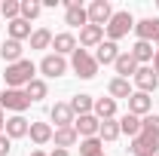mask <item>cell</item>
<instances>
[{
	"instance_id": "1",
	"label": "cell",
	"mask_w": 159,
	"mask_h": 156,
	"mask_svg": "<svg viewBox=\"0 0 159 156\" xmlns=\"http://www.w3.org/2000/svg\"><path fill=\"white\" fill-rule=\"evenodd\" d=\"M34 61L31 58H21L16 61V64H6V74H3V80H6V89H25L31 80H34Z\"/></svg>"
},
{
	"instance_id": "2",
	"label": "cell",
	"mask_w": 159,
	"mask_h": 156,
	"mask_svg": "<svg viewBox=\"0 0 159 156\" xmlns=\"http://www.w3.org/2000/svg\"><path fill=\"white\" fill-rule=\"evenodd\" d=\"M70 67H74V74H77L80 80H92L95 74H98V61H95V55L89 52V49H80L70 55Z\"/></svg>"
},
{
	"instance_id": "3",
	"label": "cell",
	"mask_w": 159,
	"mask_h": 156,
	"mask_svg": "<svg viewBox=\"0 0 159 156\" xmlns=\"http://www.w3.org/2000/svg\"><path fill=\"white\" fill-rule=\"evenodd\" d=\"M104 31H107V40H113V43L122 40L129 31H135V19H132V12H125V9H122V12H113V19L107 21Z\"/></svg>"
},
{
	"instance_id": "4",
	"label": "cell",
	"mask_w": 159,
	"mask_h": 156,
	"mask_svg": "<svg viewBox=\"0 0 159 156\" xmlns=\"http://www.w3.org/2000/svg\"><path fill=\"white\" fill-rule=\"evenodd\" d=\"M0 107L12 110V113H25L31 107V98L25 95V89H6V92H0Z\"/></svg>"
},
{
	"instance_id": "5",
	"label": "cell",
	"mask_w": 159,
	"mask_h": 156,
	"mask_svg": "<svg viewBox=\"0 0 159 156\" xmlns=\"http://www.w3.org/2000/svg\"><path fill=\"white\" fill-rule=\"evenodd\" d=\"M64 3V25H70V28H86L89 25V12H86V6L80 3V0H61Z\"/></svg>"
},
{
	"instance_id": "6",
	"label": "cell",
	"mask_w": 159,
	"mask_h": 156,
	"mask_svg": "<svg viewBox=\"0 0 159 156\" xmlns=\"http://www.w3.org/2000/svg\"><path fill=\"white\" fill-rule=\"evenodd\" d=\"M86 12H89V25H98V28H107V21L113 19V6L107 0H92Z\"/></svg>"
},
{
	"instance_id": "7",
	"label": "cell",
	"mask_w": 159,
	"mask_h": 156,
	"mask_svg": "<svg viewBox=\"0 0 159 156\" xmlns=\"http://www.w3.org/2000/svg\"><path fill=\"white\" fill-rule=\"evenodd\" d=\"M129 150H132V156H159V138L141 132L138 138H132Z\"/></svg>"
},
{
	"instance_id": "8",
	"label": "cell",
	"mask_w": 159,
	"mask_h": 156,
	"mask_svg": "<svg viewBox=\"0 0 159 156\" xmlns=\"http://www.w3.org/2000/svg\"><path fill=\"white\" fill-rule=\"evenodd\" d=\"M135 86H138V92H156V86H159V77H156V71L150 67V64H141L138 71H135Z\"/></svg>"
},
{
	"instance_id": "9",
	"label": "cell",
	"mask_w": 159,
	"mask_h": 156,
	"mask_svg": "<svg viewBox=\"0 0 159 156\" xmlns=\"http://www.w3.org/2000/svg\"><path fill=\"white\" fill-rule=\"evenodd\" d=\"M40 71H43V77H64L67 74V58L64 55H43V61H40Z\"/></svg>"
},
{
	"instance_id": "10",
	"label": "cell",
	"mask_w": 159,
	"mask_h": 156,
	"mask_svg": "<svg viewBox=\"0 0 159 156\" xmlns=\"http://www.w3.org/2000/svg\"><path fill=\"white\" fill-rule=\"evenodd\" d=\"M74 129H77V135H83V138H98L101 119L95 117V113H86V117H77V119H74Z\"/></svg>"
},
{
	"instance_id": "11",
	"label": "cell",
	"mask_w": 159,
	"mask_h": 156,
	"mask_svg": "<svg viewBox=\"0 0 159 156\" xmlns=\"http://www.w3.org/2000/svg\"><path fill=\"white\" fill-rule=\"evenodd\" d=\"M52 49H55V55H74V52H77V37H74L70 31L52 34Z\"/></svg>"
},
{
	"instance_id": "12",
	"label": "cell",
	"mask_w": 159,
	"mask_h": 156,
	"mask_svg": "<svg viewBox=\"0 0 159 156\" xmlns=\"http://www.w3.org/2000/svg\"><path fill=\"white\" fill-rule=\"evenodd\" d=\"M153 110V98L147 95V92H132V98H129V113H135V117H147Z\"/></svg>"
},
{
	"instance_id": "13",
	"label": "cell",
	"mask_w": 159,
	"mask_h": 156,
	"mask_svg": "<svg viewBox=\"0 0 159 156\" xmlns=\"http://www.w3.org/2000/svg\"><path fill=\"white\" fill-rule=\"evenodd\" d=\"M101 43H104V28H98V25H86L83 31H80V46L83 49H98Z\"/></svg>"
},
{
	"instance_id": "14",
	"label": "cell",
	"mask_w": 159,
	"mask_h": 156,
	"mask_svg": "<svg viewBox=\"0 0 159 156\" xmlns=\"http://www.w3.org/2000/svg\"><path fill=\"white\" fill-rule=\"evenodd\" d=\"M135 34H138V40H144V43H153V40L159 37V19H141V21H135Z\"/></svg>"
},
{
	"instance_id": "15",
	"label": "cell",
	"mask_w": 159,
	"mask_h": 156,
	"mask_svg": "<svg viewBox=\"0 0 159 156\" xmlns=\"http://www.w3.org/2000/svg\"><path fill=\"white\" fill-rule=\"evenodd\" d=\"M49 119L55 122V129H67V126H74V110H70V104H55L52 110H49Z\"/></svg>"
},
{
	"instance_id": "16",
	"label": "cell",
	"mask_w": 159,
	"mask_h": 156,
	"mask_svg": "<svg viewBox=\"0 0 159 156\" xmlns=\"http://www.w3.org/2000/svg\"><path fill=\"white\" fill-rule=\"evenodd\" d=\"M141 64L135 58H132V52H119V58L113 61V71H116L122 80H129V77H135V71H138Z\"/></svg>"
},
{
	"instance_id": "17",
	"label": "cell",
	"mask_w": 159,
	"mask_h": 156,
	"mask_svg": "<svg viewBox=\"0 0 159 156\" xmlns=\"http://www.w3.org/2000/svg\"><path fill=\"white\" fill-rule=\"evenodd\" d=\"M70 110H74V117H86V113H92L95 110V98L92 95H86V92H80V95H74L70 101Z\"/></svg>"
},
{
	"instance_id": "18",
	"label": "cell",
	"mask_w": 159,
	"mask_h": 156,
	"mask_svg": "<svg viewBox=\"0 0 159 156\" xmlns=\"http://www.w3.org/2000/svg\"><path fill=\"white\" fill-rule=\"evenodd\" d=\"M28 129H31V122L21 117V113H16V117L6 119V129H3V135H9V138H25V135H28Z\"/></svg>"
},
{
	"instance_id": "19",
	"label": "cell",
	"mask_w": 159,
	"mask_h": 156,
	"mask_svg": "<svg viewBox=\"0 0 159 156\" xmlns=\"http://www.w3.org/2000/svg\"><path fill=\"white\" fill-rule=\"evenodd\" d=\"M28 135H31V141H34L37 147H43V144L52 141V126H49V122H31Z\"/></svg>"
},
{
	"instance_id": "20",
	"label": "cell",
	"mask_w": 159,
	"mask_h": 156,
	"mask_svg": "<svg viewBox=\"0 0 159 156\" xmlns=\"http://www.w3.org/2000/svg\"><path fill=\"white\" fill-rule=\"evenodd\" d=\"M116 58H119V46L113 40H104L98 46V52H95V61H98V64H113Z\"/></svg>"
},
{
	"instance_id": "21",
	"label": "cell",
	"mask_w": 159,
	"mask_h": 156,
	"mask_svg": "<svg viewBox=\"0 0 159 156\" xmlns=\"http://www.w3.org/2000/svg\"><path fill=\"white\" fill-rule=\"evenodd\" d=\"M129 52H132V58L138 61V64H153V55H156L153 52V43H144V40H138Z\"/></svg>"
},
{
	"instance_id": "22",
	"label": "cell",
	"mask_w": 159,
	"mask_h": 156,
	"mask_svg": "<svg viewBox=\"0 0 159 156\" xmlns=\"http://www.w3.org/2000/svg\"><path fill=\"white\" fill-rule=\"evenodd\" d=\"M77 129L74 126H67V129H55L52 132V141H55V147H61V150H67V147H74L77 144Z\"/></svg>"
},
{
	"instance_id": "23",
	"label": "cell",
	"mask_w": 159,
	"mask_h": 156,
	"mask_svg": "<svg viewBox=\"0 0 159 156\" xmlns=\"http://www.w3.org/2000/svg\"><path fill=\"white\" fill-rule=\"evenodd\" d=\"M107 92H110V98H113V101H116V98H125V101H129L135 89H132V83H129V80L113 77V80H110V86H107Z\"/></svg>"
},
{
	"instance_id": "24",
	"label": "cell",
	"mask_w": 159,
	"mask_h": 156,
	"mask_svg": "<svg viewBox=\"0 0 159 156\" xmlns=\"http://www.w3.org/2000/svg\"><path fill=\"white\" fill-rule=\"evenodd\" d=\"M21 55H25V46H21L19 40H6V43L0 46V58H6L9 64L21 61Z\"/></svg>"
},
{
	"instance_id": "25",
	"label": "cell",
	"mask_w": 159,
	"mask_h": 156,
	"mask_svg": "<svg viewBox=\"0 0 159 156\" xmlns=\"http://www.w3.org/2000/svg\"><path fill=\"white\" fill-rule=\"evenodd\" d=\"M95 117L104 119H116V101L113 98H95Z\"/></svg>"
},
{
	"instance_id": "26",
	"label": "cell",
	"mask_w": 159,
	"mask_h": 156,
	"mask_svg": "<svg viewBox=\"0 0 159 156\" xmlns=\"http://www.w3.org/2000/svg\"><path fill=\"white\" fill-rule=\"evenodd\" d=\"M119 132L129 138H138L141 135V117H135V113H122L119 117Z\"/></svg>"
},
{
	"instance_id": "27",
	"label": "cell",
	"mask_w": 159,
	"mask_h": 156,
	"mask_svg": "<svg viewBox=\"0 0 159 156\" xmlns=\"http://www.w3.org/2000/svg\"><path fill=\"white\" fill-rule=\"evenodd\" d=\"M6 31H9V40H31V34H34V31H31V21H25V19H16V21H9V28H6Z\"/></svg>"
},
{
	"instance_id": "28",
	"label": "cell",
	"mask_w": 159,
	"mask_h": 156,
	"mask_svg": "<svg viewBox=\"0 0 159 156\" xmlns=\"http://www.w3.org/2000/svg\"><path fill=\"white\" fill-rule=\"evenodd\" d=\"M80 156H104V141L101 138H83L80 141Z\"/></svg>"
},
{
	"instance_id": "29",
	"label": "cell",
	"mask_w": 159,
	"mask_h": 156,
	"mask_svg": "<svg viewBox=\"0 0 159 156\" xmlns=\"http://www.w3.org/2000/svg\"><path fill=\"white\" fill-rule=\"evenodd\" d=\"M25 95L31 98V101H43V98L49 95V86H46V83H43V80H31V83H28V86H25Z\"/></svg>"
},
{
	"instance_id": "30",
	"label": "cell",
	"mask_w": 159,
	"mask_h": 156,
	"mask_svg": "<svg viewBox=\"0 0 159 156\" xmlns=\"http://www.w3.org/2000/svg\"><path fill=\"white\" fill-rule=\"evenodd\" d=\"M52 46V31L49 28H37L31 34V49H49Z\"/></svg>"
},
{
	"instance_id": "31",
	"label": "cell",
	"mask_w": 159,
	"mask_h": 156,
	"mask_svg": "<svg viewBox=\"0 0 159 156\" xmlns=\"http://www.w3.org/2000/svg\"><path fill=\"white\" fill-rule=\"evenodd\" d=\"M119 135H122V132H119V119H104V122H101V129H98L101 141H116Z\"/></svg>"
},
{
	"instance_id": "32",
	"label": "cell",
	"mask_w": 159,
	"mask_h": 156,
	"mask_svg": "<svg viewBox=\"0 0 159 156\" xmlns=\"http://www.w3.org/2000/svg\"><path fill=\"white\" fill-rule=\"evenodd\" d=\"M40 12H43V3H40V0H21V16H19V19L34 21Z\"/></svg>"
},
{
	"instance_id": "33",
	"label": "cell",
	"mask_w": 159,
	"mask_h": 156,
	"mask_svg": "<svg viewBox=\"0 0 159 156\" xmlns=\"http://www.w3.org/2000/svg\"><path fill=\"white\" fill-rule=\"evenodd\" d=\"M0 16L9 19V21H16L21 16V3H19V0H6V3H0Z\"/></svg>"
},
{
	"instance_id": "34",
	"label": "cell",
	"mask_w": 159,
	"mask_h": 156,
	"mask_svg": "<svg viewBox=\"0 0 159 156\" xmlns=\"http://www.w3.org/2000/svg\"><path fill=\"white\" fill-rule=\"evenodd\" d=\"M141 132H147V135L159 138V113H147V117L141 119Z\"/></svg>"
},
{
	"instance_id": "35",
	"label": "cell",
	"mask_w": 159,
	"mask_h": 156,
	"mask_svg": "<svg viewBox=\"0 0 159 156\" xmlns=\"http://www.w3.org/2000/svg\"><path fill=\"white\" fill-rule=\"evenodd\" d=\"M9 153H12V138L0 135V156H9Z\"/></svg>"
},
{
	"instance_id": "36",
	"label": "cell",
	"mask_w": 159,
	"mask_h": 156,
	"mask_svg": "<svg viewBox=\"0 0 159 156\" xmlns=\"http://www.w3.org/2000/svg\"><path fill=\"white\" fill-rule=\"evenodd\" d=\"M3 129H6V110L0 107V135H3Z\"/></svg>"
},
{
	"instance_id": "37",
	"label": "cell",
	"mask_w": 159,
	"mask_h": 156,
	"mask_svg": "<svg viewBox=\"0 0 159 156\" xmlns=\"http://www.w3.org/2000/svg\"><path fill=\"white\" fill-rule=\"evenodd\" d=\"M153 71H156V77H159V49H156V55H153V64H150Z\"/></svg>"
},
{
	"instance_id": "38",
	"label": "cell",
	"mask_w": 159,
	"mask_h": 156,
	"mask_svg": "<svg viewBox=\"0 0 159 156\" xmlns=\"http://www.w3.org/2000/svg\"><path fill=\"white\" fill-rule=\"evenodd\" d=\"M49 156H70V153H67V150H61V147H55V150H52Z\"/></svg>"
},
{
	"instance_id": "39",
	"label": "cell",
	"mask_w": 159,
	"mask_h": 156,
	"mask_svg": "<svg viewBox=\"0 0 159 156\" xmlns=\"http://www.w3.org/2000/svg\"><path fill=\"white\" fill-rule=\"evenodd\" d=\"M31 156H49V153H43V150H34V153H31Z\"/></svg>"
},
{
	"instance_id": "40",
	"label": "cell",
	"mask_w": 159,
	"mask_h": 156,
	"mask_svg": "<svg viewBox=\"0 0 159 156\" xmlns=\"http://www.w3.org/2000/svg\"><path fill=\"white\" fill-rule=\"evenodd\" d=\"M153 43H156V49H159V37H156V40H153Z\"/></svg>"
}]
</instances>
